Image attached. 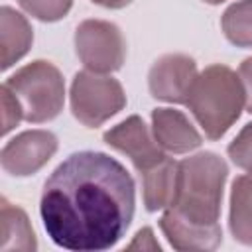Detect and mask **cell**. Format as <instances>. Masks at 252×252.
Here are the masks:
<instances>
[{
	"label": "cell",
	"instance_id": "cell-1",
	"mask_svg": "<svg viewBox=\"0 0 252 252\" xmlns=\"http://www.w3.org/2000/svg\"><path fill=\"white\" fill-rule=\"evenodd\" d=\"M134 209L132 175L102 152L71 154L49 175L39 199L47 236L75 252L116 246L134 219Z\"/></svg>",
	"mask_w": 252,
	"mask_h": 252
},
{
	"label": "cell",
	"instance_id": "cell-2",
	"mask_svg": "<svg viewBox=\"0 0 252 252\" xmlns=\"http://www.w3.org/2000/svg\"><path fill=\"white\" fill-rule=\"evenodd\" d=\"M228 167L215 152H201L177 163L175 195L167 209L189 222L219 224Z\"/></svg>",
	"mask_w": 252,
	"mask_h": 252
},
{
	"label": "cell",
	"instance_id": "cell-3",
	"mask_svg": "<svg viewBox=\"0 0 252 252\" xmlns=\"http://www.w3.org/2000/svg\"><path fill=\"white\" fill-rule=\"evenodd\" d=\"M185 104L205 136L209 140H219L238 120L246 104V94L240 77L230 67L215 63L197 75Z\"/></svg>",
	"mask_w": 252,
	"mask_h": 252
},
{
	"label": "cell",
	"instance_id": "cell-4",
	"mask_svg": "<svg viewBox=\"0 0 252 252\" xmlns=\"http://www.w3.org/2000/svg\"><path fill=\"white\" fill-rule=\"evenodd\" d=\"M18 98L24 120L32 124L53 120L65 102V81L61 71L43 59L32 61L18 69L4 83Z\"/></svg>",
	"mask_w": 252,
	"mask_h": 252
},
{
	"label": "cell",
	"instance_id": "cell-5",
	"mask_svg": "<svg viewBox=\"0 0 252 252\" xmlns=\"http://www.w3.org/2000/svg\"><path fill=\"white\" fill-rule=\"evenodd\" d=\"M126 106L122 85L104 73L79 71L71 83V112L89 126L98 128Z\"/></svg>",
	"mask_w": 252,
	"mask_h": 252
},
{
	"label": "cell",
	"instance_id": "cell-6",
	"mask_svg": "<svg viewBox=\"0 0 252 252\" xmlns=\"http://www.w3.org/2000/svg\"><path fill=\"white\" fill-rule=\"evenodd\" d=\"M75 51L94 73L118 71L126 59V39L120 28L106 20H85L75 30Z\"/></svg>",
	"mask_w": 252,
	"mask_h": 252
},
{
	"label": "cell",
	"instance_id": "cell-7",
	"mask_svg": "<svg viewBox=\"0 0 252 252\" xmlns=\"http://www.w3.org/2000/svg\"><path fill=\"white\" fill-rule=\"evenodd\" d=\"M57 152V138L49 130H26L6 142L0 154L2 169L14 177L37 173Z\"/></svg>",
	"mask_w": 252,
	"mask_h": 252
},
{
	"label": "cell",
	"instance_id": "cell-8",
	"mask_svg": "<svg viewBox=\"0 0 252 252\" xmlns=\"http://www.w3.org/2000/svg\"><path fill=\"white\" fill-rule=\"evenodd\" d=\"M197 65L185 53L161 55L148 73V87L154 98L163 102H183L197 79Z\"/></svg>",
	"mask_w": 252,
	"mask_h": 252
},
{
	"label": "cell",
	"instance_id": "cell-9",
	"mask_svg": "<svg viewBox=\"0 0 252 252\" xmlns=\"http://www.w3.org/2000/svg\"><path fill=\"white\" fill-rule=\"evenodd\" d=\"M104 142L116 152L128 156L138 171H144L165 158L161 146L156 142L154 134H150L146 122L136 114L106 130Z\"/></svg>",
	"mask_w": 252,
	"mask_h": 252
},
{
	"label": "cell",
	"instance_id": "cell-10",
	"mask_svg": "<svg viewBox=\"0 0 252 252\" xmlns=\"http://www.w3.org/2000/svg\"><path fill=\"white\" fill-rule=\"evenodd\" d=\"M152 134L161 150L171 154H187L203 144V138L191 120L175 108L152 110Z\"/></svg>",
	"mask_w": 252,
	"mask_h": 252
},
{
	"label": "cell",
	"instance_id": "cell-11",
	"mask_svg": "<svg viewBox=\"0 0 252 252\" xmlns=\"http://www.w3.org/2000/svg\"><path fill=\"white\" fill-rule=\"evenodd\" d=\"M159 228L165 234L167 242L175 250H215L222 242L220 224L203 226L185 220L175 211L165 209L159 219Z\"/></svg>",
	"mask_w": 252,
	"mask_h": 252
},
{
	"label": "cell",
	"instance_id": "cell-12",
	"mask_svg": "<svg viewBox=\"0 0 252 252\" xmlns=\"http://www.w3.org/2000/svg\"><path fill=\"white\" fill-rule=\"evenodd\" d=\"M140 179H142V197H144L146 211L156 213V211L167 209L175 195L177 161L165 156L156 165L140 171Z\"/></svg>",
	"mask_w": 252,
	"mask_h": 252
},
{
	"label": "cell",
	"instance_id": "cell-13",
	"mask_svg": "<svg viewBox=\"0 0 252 252\" xmlns=\"http://www.w3.org/2000/svg\"><path fill=\"white\" fill-rule=\"evenodd\" d=\"M33 32L30 22L10 6L0 10V47H2V69H10L18 63L32 47Z\"/></svg>",
	"mask_w": 252,
	"mask_h": 252
},
{
	"label": "cell",
	"instance_id": "cell-14",
	"mask_svg": "<svg viewBox=\"0 0 252 252\" xmlns=\"http://www.w3.org/2000/svg\"><path fill=\"white\" fill-rule=\"evenodd\" d=\"M0 226H2L0 248L4 252H8V250L32 252L37 248L35 234H33L28 215L20 207L12 205L6 197H2V201H0Z\"/></svg>",
	"mask_w": 252,
	"mask_h": 252
},
{
	"label": "cell",
	"instance_id": "cell-15",
	"mask_svg": "<svg viewBox=\"0 0 252 252\" xmlns=\"http://www.w3.org/2000/svg\"><path fill=\"white\" fill-rule=\"evenodd\" d=\"M228 228L234 240L252 246V173L238 175L232 181Z\"/></svg>",
	"mask_w": 252,
	"mask_h": 252
},
{
	"label": "cell",
	"instance_id": "cell-16",
	"mask_svg": "<svg viewBox=\"0 0 252 252\" xmlns=\"http://www.w3.org/2000/svg\"><path fill=\"white\" fill-rule=\"evenodd\" d=\"M220 28L232 45L252 47V0L230 4L220 18Z\"/></svg>",
	"mask_w": 252,
	"mask_h": 252
},
{
	"label": "cell",
	"instance_id": "cell-17",
	"mask_svg": "<svg viewBox=\"0 0 252 252\" xmlns=\"http://www.w3.org/2000/svg\"><path fill=\"white\" fill-rule=\"evenodd\" d=\"M18 4L41 22H57L69 14L73 0H18Z\"/></svg>",
	"mask_w": 252,
	"mask_h": 252
},
{
	"label": "cell",
	"instance_id": "cell-18",
	"mask_svg": "<svg viewBox=\"0 0 252 252\" xmlns=\"http://www.w3.org/2000/svg\"><path fill=\"white\" fill-rule=\"evenodd\" d=\"M228 158L234 165L252 173V122L246 124L228 146Z\"/></svg>",
	"mask_w": 252,
	"mask_h": 252
},
{
	"label": "cell",
	"instance_id": "cell-19",
	"mask_svg": "<svg viewBox=\"0 0 252 252\" xmlns=\"http://www.w3.org/2000/svg\"><path fill=\"white\" fill-rule=\"evenodd\" d=\"M0 98H2V134H8L12 128L20 124V120L24 118V112L18 98L6 85H2L0 89Z\"/></svg>",
	"mask_w": 252,
	"mask_h": 252
},
{
	"label": "cell",
	"instance_id": "cell-20",
	"mask_svg": "<svg viewBox=\"0 0 252 252\" xmlns=\"http://www.w3.org/2000/svg\"><path fill=\"white\" fill-rule=\"evenodd\" d=\"M238 77L242 81L244 87V94H246V108L252 114V57L244 59L238 67Z\"/></svg>",
	"mask_w": 252,
	"mask_h": 252
},
{
	"label": "cell",
	"instance_id": "cell-21",
	"mask_svg": "<svg viewBox=\"0 0 252 252\" xmlns=\"http://www.w3.org/2000/svg\"><path fill=\"white\" fill-rule=\"evenodd\" d=\"M136 248H150V250H159V244L156 242V238H154V232H152V228H142V230H138L136 232V238H134V242L128 246V250H136Z\"/></svg>",
	"mask_w": 252,
	"mask_h": 252
},
{
	"label": "cell",
	"instance_id": "cell-22",
	"mask_svg": "<svg viewBox=\"0 0 252 252\" xmlns=\"http://www.w3.org/2000/svg\"><path fill=\"white\" fill-rule=\"evenodd\" d=\"M98 6H104V8H110V10H118V8H124L128 6L132 0H91Z\"/></svg>",
	"mask_w": 252,
	"mask_h": 252
},
{
	"label": "cell",
	"instance_id": "cell-23",
	"mask_svg": "<svg viewBox=\"0 0 252 252\" xmlns=\"http://www.w3.org/2000/svg\"><path fill=\"white\" fill-rule=\"evenodd\" d=\"M203 2H207V4H220V2H224V0H203Z\"/></svg>",
	"mask_w": 252,
	"mask_h": 252
}]
</instances>
